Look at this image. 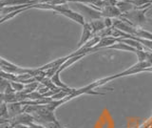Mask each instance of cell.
<instances>
[{"mask_svg":"<svg viewBox=\"0 0 152 128\" xmlns=\"http://www.w3.org/2000/svg\"><path fill=\"white\" fill-rule=\"evenodd\" d=\"M148 10H150V7L145 8V9H136V10L130 11L128 13H122L121 16L126 18V19H127L128 21H130L135 26L142 25V24H145V23L150 21L149 19H147L145 16V13L148 12Z\"/></svg>","mask_w":152,"mask_h":128,"instance_id":"6da1fadb","label":"cell"},{"mask_svg":"<svg viewBox=\"0 0 152 128\" xmlns=\"http://www.w3.org/2000/svg\"><path fill=\"white\" fill-rule=\"evenodd\" d=\"M75 4H76V8L80 11V13H84L83 16L85 17V19L87 17L89 21H91V20H96V19H100V18H103L101 12L95 10V9L87 5V4L84 3H75Z\"/></svg>","mask_w":152,"mask_h":128,"instance_id":"7a4b0ae2","label":"cell"},{"mask_svg":"<svg viewBox=\"0 0 152 128\" xmlns=\"http://www.w3.org/2000/svg\"><path fill=\"white\" fill-rule=\"evenodd\" d=\"M58 13H59V15H61V16H64L66 17L69 18V19L73 20L75 22L79 23V24H81L82 26L85 25V23L87 22V21H86V19H85V17L82 15H81V13H79L77 12H74L72 10H70L69 8V9H66V10L62 11V12H60Z\"/></svg>","mask_w":152,"mask_h":128,"instance_id":"3957f363","label":"cell"},{"mask_svg":"<svg viewBox=\"0 0 152 128\" xmlns=\"http://www.w3.org/2000/svg\"><path fill=\"white\" fill-rule=\"evenodd\" d=\"M100 12L102 13L103 18L104 17H110V18H118L122 16V13L119 9L114 5H108L102 8Z\"/></svg>","mask_w":152,"mask_h":128,"instance_id":"277c9868","label":"cell"},{"mask_svg":"<svg viewBox=\"0 0 152 128\" xmlns=\"http://www.w3.org/2000/svg\"><path fill=\"white\" fill-rule=\"evenodd\" d=\"M117 42H118V38H116V37H113V36L102 37V38L100 39V41L98 42V44L95 45L92 48V52H96L100 49H106L107 47L117 43Z\"/></svg>","mask_w":152,"mask_h":128,"instance_id":"5b68a950","label":"cell"},{"mask_svg":"<svg viewBox=\"0 0 152 128\" xmlns=\"http://www.w3.org/2000/svg\"><path fill=\"white\" fill-rule=\"evenodd\" d=\"M92 36H93V31L91 26L89 25L88 22H86L85 25H83V33H82V36H81V39L78 43V49L87 43Z\"/></svg>","mask_w":152,"mask_h":128,"instance_id":"8992f818","label":"cell"},{"mask_svg":"<svg viewBox=\"0 0 152 128\" xmlns=\"http://www.w3.org/2000/svg\"><path fill=\"white\" fill-rule=\"evenodd\" d=\"M21 5H34L33 0H1L0 9L10 6H21Z\"/></svg>","mask_w":152,"mask_h":128,"instance_id":"52a82bcc","label":"cell"},{"mask_svg":"<svg viewBox=\"0 0 152 128\" xmlns=\"http://www.w3.org/2000/svg\"><path fill=\"white\" fill-rule=\"evenodd\" d=\"M88 23H89V25L91 26V28H92L94 36L96 35L97 33L103 31L104 29H106V25H104V18H100V19L88 21Z\"/></svg>","mask_w":152,"mask_h":128,"instance_id":"ba28073f","label":"cell"},{"mask_svg":"<svg viewBox=\"0 0 152 128\" xmlns=\"http://www.w3.org/2000/svg\"><path fill=\"white\" fill-rule=\"evenodd\" d=\"M116 7L121 11L122 13H128V12H130V11L136 10V7L133 6L130 2L127 1V0H126V1H119V2H117Z\"/></svg>","mask_w":152,"mask_h":128,"instance_id":"9c48e42d","label":"cell"},{"mask_svg":"<svg viewBox=\"0 0 152 128\" xmlns=\"http://www.w3.org/2000/svg\"><path fill=\"white\" fill-rule=\"evenodd\" d=\"M106 49H114V50H122V51H130V52H134L135 53V49L132 48L131 46L127 45V44H125L123 43V42H117V43L113 44L111 46L107 47Z\"/></svg>","mask_w":152,"mask_h":128,"instance_id":"30bf717a","label":"cell"},{"mask_svg":"<svg viewBox=\"0 0 152 128\" xmlns=\"http://www.w3.org/2000/svg\"><path fill=\"white\" fill-rule=\"evenodd\" d=\"M61 72L58 70L57 72L54 74V75L50 79H51V81L53 82V84L55 85V86H57L58 88H61V89H69V87L66 86V84H64L63 82L61 81L60 80V75H59V74H60Z\"/></svg>","mask_w":152,"mask_h":128,"instance_id":"8fae6325","label":"cell"},{"mask_svg":"<svg viewBox=\"0 0 152 128\" xmlns=\"http://www.w3.org/2000/svg\"><path fill=\"white\" fill-rule=\"evenodd\" d=\"M134 36L139 37V38H142V39H147V40H152V34L149 32H147L145 30L142 29H137L136 35Z\"/></svg>","mask_w":152,"mask_h":128,"instance_id":"7c38bea8","label":"cell"},{"mask_svg":"<svg viewBox=\"0 0 152 128\" xmlns=\"http://www.w3.org/2000/svg\"><path fill=\"white\" fill-rule=\"evenodd\" d=\"M135 54L137 55L138 62H144V61H146L147 51H145V50H136Z\"/></svg>","mask_w":152,"mask_h":128,"instance_id":"4fadbf2b","label":"cell"},{"mask_svg":"<svg viewBox=\"0 0 152 128\" xmlns=\"http://www.w3.org/2000/svg\"><path fill=\"white\" fill-rule=\"evenodd\" d=\"M11 85L13 89V91H22L24 89V85L23 83H20V82H13V81H11Z\"/></svg>","mask_w":152,"mask_h":128,"instance_id":"5bb4252c","label":"cell"},{"mask_svg":"<svg viewBox=\"0 0 152 128\" xmlns=\"http://www.w3.org/2000/svg\"><path fill=\"white\" fill-rule=\"evenodd\" d=\"M104 25H106V28H112L113 27V18L104 17Z\"/></svg>","mask_w":152,"mask_h":128,"instance_id":"9a60e30c","label":"cell"},{"mask_svg":"<svg viewBox=\"0 0 152 128\" xmlns=\"http://www.w3.org/2000/svg\"><path fill=\"white\" fill-rule=\"evenodd\" d=\"M30 128H46V127L41 126V125H38V124H34V123H31V124H30Z\"/></svg>","mask_w":152,"mask_h":128,"instance_id":"2e32d148","label":"cell"},{"mask_svg":"<svg viewBox=\"0 0 152 128\" xmlns=\"http://www.w3.org/2000/svg\"><path fill=\"white\" fill-rule=\"evenodd\" d=\"M4 97H5V96H3V95H1V94H0V106L2 105V104H1V102H2V101H3V99L5 98Z\"/></svg>","mask_w":152,"mask_h":128,"instance_id":"e0dca14e","label":"cell"},{"mask_svg":"<svg viewBox=\"0 0 152 128\" xmlns=\"http://www.w3.org/2000/svg\"><path fill=\"white\" fill-rule=\"evenodd\" d=\"M117 2H119V1H126V0H116Z\"/></svg>","mask_w":152,"mask_h":128,"instance_id":"ac0fdd59","label":"cell"},{"mask_svg":"<svg viewBox=\"0 0 152 128\" xmlns=\"http://www.w3.org/2000/svg\"><path fill=\"white\" fill-rule=\"evenodd\" d=\"M150 9H152V5H151V6H150Z\"/></svg>","mask_w":152,"mask_h":128,"instance_id":"d6986e66","label":"cell"},{"mask_svg":"<svg viewBox=\"0 0 152 128\" xmlns=\"http://www.w3.org/2000/svg\"><path fill=\"white\" fill-rule=\"evenodd\" d=\"M62 128H65V127H62Z\"/></svg>","mask_w":152,"mask_h":128,"instance_id":"ffe728a7","label":"cell"}]
</instances>
